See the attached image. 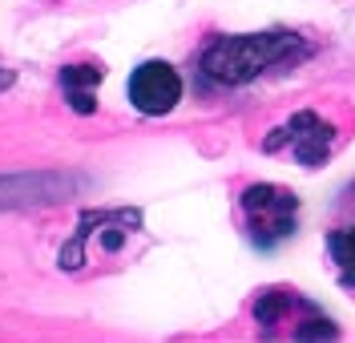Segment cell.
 <instances>
[{"label": "cell", "instance_id": "obj_1", "mask_svg": "<svg viewBox=\"0 0 355 343\" xmlns=\"http://www.w3.org/2000/svg\"><path fill=\"white\" fill-rule=\"evenodd\" d=\"M311 45L299 33H283V28H270V33H234V37H218L214 45L202 53V77L214 81V85H246L254 77H263L266 69H283L299 57H307Z\"/></svg>", "mask_w": 355, "mask_h": 343}, {"label": "cell", "instance_id": "obj_2", "mask_svg": "<svg viewBox=\"0 0 355 343\" xmlns=\"http://www.w3.org/2000/svg\"><path fill=\"white\" fill-rule=\"evenodd\" d=\"M243 227H246V238L259 247V251H270L279 243H287L295 234V222H299V198L283 190V186H270V182H259V186H246L243 198Z\"/></svg>", "mask_w": 355, "mask_h": 343}, {"label": "cell", "instance_id": "obj_3", "mask_svg": "<svg viewBox=\"0 0 355 343\" xmlns=\"http://www.w3.org/2000/svg\"><path fill=\"white\" fill-rule=\"evenodd\" d=\"M263 146L270 150V154H275V150H291V154L299 158V166L319 170V166L327 161V154H331V146H335V125L323 121L319 114L303 109V114L291 117L287 125H279Z\"/></svg>", "mask_w": 355, "mask_h": 343}, {"label": "cell", "instance_id": "obj_4", "mask_svg": "<svg viewBox=\"0 0 355 343\" xmlns=\"http://www.w3.org/2000/svg\"><path fill=\"white\" fill-rule=\"evenodd\" d=\"M81 190L77 174L44 170V174H0V210H24V206H53L65 202Z\"/></svg>", "mask_w": 355, "mask_h": 343}, {"label": "cell", "instance_id": "obj_5", "mask_svg": "<svg viewBox=\"0 0 355 343\" xmlns=\"http://www.w3.org/2000/svg\"><path fill=\"white\" fill-rule=\"evenodd\" d=\"M130 105L146 117H162L170 114L178 101H182V73L170 61H141L130 73Z\"/></svg>", "mask_w": 355, "mask_h": 343}, {"label": "cell", "instance_id": "obj_6", "mask_svg": "<svg viewBox=\"0 0 355 343\" xmlns=\"http://www.w3.org/2000/svg\"><path fill=\"white\" fill-rule=\"evenodd\" d=\"M101 69L97 65H65L61 69V93L77 114H93L97 109V85H101Z\"/></svg>", "mask_w": 355, "mask_h": 343}, {"label": "cell", "instance_id": "obj_7", "mask_svg": "<svg viewBox=\"0 0 355 343\" xmlns=\"http://www.w3.org/2000/svg\"><path fill=\"white\" fill-rule=\"evenodd\" d=\"M327 251H331L335 274L343 287H355V227H339L327 234Z\"/></svg>", "mask_w": 355, "mask_h": 343}, {"label": "cell", "instance_id": "obj_8", "mask_svg": "<svg viewBox=\"0 0 355 343\" xmlns=\"http://www.w3.org/2000/svg\"><path fill=\"white\" fill-rule=\"evenodd\" d=\"M295 307H299V299L291 295V291H263V295L254 299L250 311H254V319L263 323V327H279Z\"/></svg>", "mask_w": 355, "mask_h": 343}, {"label": "cell", "instance_id": "obj_9", "mask_svg": "<svg viewBox=\"0 0 355 343\" xmlns=\"http://www.w3.org/2000/svg\"><path fill=\"white\" fill-rule=\"evenodd\" d=\"M335 340H339L335 319L319 315L315 307L307 311V319H299V327H295V343H335Z\"/></svg>", "mask_w": 355, "mask_h": 343}]
</instances>
